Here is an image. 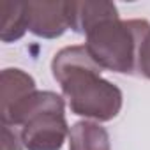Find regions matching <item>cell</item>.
Returning a JSON list of instances; mask_svg holds the SVG:
<instances>
[{"mask_svg":"<svg viewBox=\"0 0 150 150\" xmlns=\"http://www.w3.org/2000/svg\"><path fill=\"white\" fill-rule=\"evenodd\" d=\"M101 67L83 46H67L51 60L53 78L74 115L97 122L113 120L122 110V90L101 76Z\"/></svg>","mask_w":150,"mask_h":150,"instance_id":"1","label":"cell"},{"mask_svg":"<svg viewBox=\"0 0 150 150\" xmlns=\"http://www.w3.org/2000/svg\"><path fill=\"white\" fill-rule=\"evenodd\" d=\"M6 125H20L27 150H60L69 136L64 99L50 90L34 92Z\"/></svg>","mask_w":150,"mask_h":150,"instance_id":"2","label":"cell"},{"mask_svg":"<svg viewBox=\"0 0 150 150\" xmlns=\"http://www.w3.org/2000/svg\"><path fill=\"white\" fill-rule=\"evenodd\" d=\"M146 20H120L111 18L90 28L85 48L101 69L111 72L131 74L136 71V55L139 34Z\"/></svg>","mask_w":150,"mask_h":150,"instance_id":"3","label":"cell"},{"mask_svg":"<svg viewBox=\"0 0 150 150\" xmlns=\"http://www.w3.org/2000/svg\"><path fill=\"white\" fill-rule=\"evenodd\" d=\"M28 30L42 39L60 37L71 28V2H28Z\"/></svg>","mask_w":150,"mask_h":150,"instance_id":"4","label":"cell"},{"mask_svg":"<svg viewBox=\"0 0 150 150\" xmlns=\"http://www.w3.org/2000/svg\"><path fill=\"white\" fill-rule=\"evenodd\" d=\"M2 124H7L14 113L25 104V101L37 92L35 81L30 74L21 69H4L2 71Z\"/></svg>","mask_w":150,"mask_h":150,"instance_id":"5","label":"cell"},{"mask_svg":"<svg viewBox=\"0 0 150 150\" xmlns=\"http://www.w3.org/2000/svg\"><path fill=\"white\" fill-rule=\"evenodd\" d=\"M111 18H118V9L113 2H71V28L78 34H87Z\"/></svg>","mask_w":150,"mask_h":150,"instance_id":"6","label":"cell"},{"mask_svg":"<svg viewBox=\"0 0 150 150\" xmlns=\"http://www.w3.org/2000/svg\"><path fill=\"white\" fill-rule=\"evenodd\" d=\"M69 150H111L110 134L96 122H76L69 131Z\"/></svg>","mask_w":150,"mask_h":150,"instance_id":"7","label":"cell"},{"mask_svg":"<svg viewBox=\"0 0 150 150\" xmlns=\"http://www.w3.org/2000/svg\"><path fill=\"white\" fill-rule=\"evenodd\" d=\"M4 14L2 32L0 39L4 42H14L23 37V34L28 30V20H27V4L20 2H2L0 6Z\"/></svg>","mask_w":150,"mask_h":150,"instance_id":"8","label":"cell"},{"mask_svg":"<svg viewBox=\"0 0 150 150\" xmlns=\"http://www.w3.org/2000/svg\"><path fill=\"white\" fill-rule=\"evenodd\" d=\"M136 71L143 78L150 80V23L146 21L138 41V55H136Z\"/></svg>","mask_w":150,"mask_h":150,"instance_id":"9","label":"cell"},{"mask_svg":"<svg viewBox=\"0 0 150 150\" xmlns=\"http://www.w3.org/2000/svg\"><path fill=\"white\" fill-rule=\"evenodd\" d=\"M25 143L21 138V129L16 125L2 124V150H23Z\"/></svg>","mask_w":150,"mask_h":150,"instance_id":"10","label":"cell"}]
</instances>
